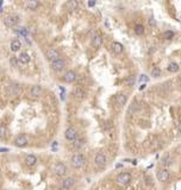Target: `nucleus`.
I'll list each match as a JSON object with an SVG mask.
<instances>
[{
  "label": "nucleus",
  "mask_w": 181,
  "mask_h": 190,
  "mask_svg": "<svg viewBox=\"0 0 181 190\" xmlns=\"http://www.w3.org/2000/svg\"><path fill=\"white\" fill-rule=\"evenodd\" d=\"M85 164H86V158H85L84 154L76 153V154L73 156L72 165H73V168H74V169H80V168H82Z\"/></svg>",
  "instance_id": "nucleus-1"
},
{
  "label": "nucleus",
  "mask_w": 181,
  "mask_h": 190,
  "mask_svg": "<svg viewBox=\"0 0 181 190\" xmlns=\"http://www.w3.org/2000/svg\"><path fill=\"white\" fill-rule=\"evenodd\" d=\"M6 92H7V94L10 95V96H19V95L22 94L23 89L21 84L18 83H11L7 86V88H6Z\"/></svg>",
  "instance_id": "nucleus-2"
},
{
  "label": "nucleus",
  "mask_w": 181,
  "mask_h": 190,
  "mask_svg": "<svg viewBox=\"0 0 181 190\" xmlns=\"http://www.w3.org/2000/svg\"><path fill=\"white\" fill-rule=\"evenodd\" d=\"M106 162H107V159H106L105 153L98 152V153L95 154V157H94V165H95L97 168L103 169V168L106 165Z\"/></svg>",
  "instance_id": "nucleus-3"
},
{
  "label": "nucleus",
  "mask_w": 181,
  "mask_h": 190,
  "mask_svg": "<svg viewBox=\"0 0 181 190\" xmlns=\"http://www.w3.org/2000/svg\"><path fill=\"white\" fill-rule=\"evenodd\" d=\"M45 56H46V58L50 61V62H52V61H56V59H58V58H61V55H60L58 50L55 49V48H50V49L46 50Z\"/></svg>",
  "instance_id": "nucleus-4"
},
{
  "label": "nucleus",
  "mask_w": 181,
  "mask_h": 190,
  "mask_svg": "<svg viewBox=\"0 0 181 190\" xmlns=\"http://www.w3.org/2000/svg\"><path fill=\"white\" fill-rule=\"evenodd\" d=\"M54 172H55L57 176H60V177H62V176H64L67 172H68V169H67L66 164H63V163H57V164L54 166Z\"/></svg>",
  "instance_id": "nucleus-5"
},
{
  "label": "nucleus",
  "mask_w": 181,
  "mask_h": 190,
  "mask_svg": "<svg viewBox=\"0 0 181 190\" xmlns=\"http://www.w3.org/2000/svg\"><path fill=\"white\" fill-rule=\"evenodd\" d=\"M117 182L119 183L120 185H126L129 184V183L131 182V175L128 174V172H122L118 175L117 177Z\"/></svg>",
  "instance_id": "nucleus-6"
},
{
  "label": "nucleus",
  "mask_w": 181,
  "mask_h": 190,
  "mask_svg": "<svg viewBox=\"0 0 181 190\" xmlns=\"http://www.w3.org/2000/svg\"><path fill=\"white\" fill-rule=\"evenodd\" d=\"M51 68H52V70H55V71H62L66 68V62L62 58L52 61V62H51Z\"/></svg>",
  "instance_id": "nucleus-7"
},
{
  "label": "nucleus",
  "mask_w": 181,
  "mask_h": 190,
  "mask_svg": "<svg viewBox=\"0 0 181 190\" xmlns=\"http://www.w3.org/2000/svg\"><path fill=\"white\" fill-rule=\"evenodd\" d=\"M43 93H44V89H43L41 86H38V84L32 86V87L30 88V95H31L32 98H39V96H42Z\"/></svg>",
  "instance_id": "nucleus-8"
},
{
  "label": "nucleus",
  "mask_w": 181,
  "mask_h": 190,
  "mask_svg": "<svg viewBox=\"0 0 181 190\" xmlns=\"http://www.w3.org/2000/svg\"><path fill=\"white\" fill-rule=\"evenodd\" d=\"M157 179L161 182V183H166V182H168L169 181V177H170V174L168 170H160L157 171Z\"/></svg>",
  "instance_id": "nucleus-9"
},
{
  "label": "nucleus",
  "mask_w": 181,
  "mask_h": 190,
  "mask_svg": "<svg viewBox=\"0 0 181 190\" xmlns=\"http://www.w3.org/2000/svg\"><path fill=\"white\" fill-rule=\"evenodd\" d=\"M64 137H66V139H68L69 141H73L78 137V131L75 130L74 127H68L66 130V132H64Z\"/></svg>",
  "instance_id": "nucleus-10"
},
{
  "label": "nucleus",
  "mask_w": 181,
  "mask_h": 190,
  "mask_svg": "<svg viewBox=\"0 0 181 190\" xmlns=\"http://www.w3.org/2000/svg\"><path fill=\"white\" fill-rule=\"evenodd\" d=\"M4 23L7 28H15L18 24V17L17 16H7L4 19Z\"/></svg>",
  "instance_id": "nucleus-11"
},
{
  "label": "nucleus",
  "mask_w": 181,
  "mask_h": 190,
  "mask_svg": "<svg viewBox=\"0 0 181 190\" xmlns=\"http://www.w3.org/2000/svg\"><path fill=\"white\" fill-rule=\"evenodd\" d=\"M76 73L75 71H73V70H69V71H67L64 75H63V80L66 81L67 83H72V82H74V81L76 80Z\"/></svg>",
  "instance_id": "nucleus-12"
},
{
  "label": "nucleus",
  "mask_w": 181,
  "mask_h": 190,
  "mask_svg": "<svg viewBox=\"0 0 181 190\" xmlns=\"http://www.w3.org/2000/svg\"><path fill=\"white\" fill-rule=\"evenodd\" d=\"M103 44V38H101V35H99V33H95L94 36L92 38V46L94 48V49H99L100 46Z\"/></svg>",
  "instance_id": "nucleus-13"
},
{
  "label": "nucleus",
  "mask_w": 181,
  "mask_h": 190,
  "mask_svg": "<svg viewBox=\"0 0 181 190\" xmlns=\"http://www.w3.org/2000/svg\"><path fill=\"white\" fill-rule=\"evenodd\" d=\"M73 95H74V98L76 100L81 101V100H84L86 98V92L82 89V88L78 87V88H75V89H74V92H73Z\"/></svg>",
  "instance_id": "nucleus-14"
},
{
  "label": "nucleus",
  "mask_w": 181,
  "mask_h": 190,
  "mask_svg": "<svg viewBox=\"0 0 181 190\" xmlns=\"http://www.w3.org/2000/svg\"><path fill=\"white\" fill-rule=\"evenodd\" d=\"M25 164L29 168H33L37 164V157L35 154H28L25 158Z\"/></svg>",
  "instance_id": "nucleus-15"
},
{
  "label": "nucleus",
  "mask_w": 181,
  "mask_h": 190,
  "mask_svg": "<svg viewBox=\"0 0 181 190\" xmlns=\"http://www.w3.org/2000/svg\"><path fill=\"white\" fill-rule=\"evenodd\" d=\"M28 144V139H26L25 135H18V137L15 139V145L18 147H24Z\"/></svg>",
  "instance_id": "nucleus-16"
},
{
  "label": "nucleus",
  "mask_w": 181,
  "mask_h": 190,
  "mask_svg": "<svg viewBox=\"0 0 181 190\" xmlns=\"http://www.w3.org/2000/svg\"><path fill=\"white\" fill-rule=\"evenodd\" d=\"M75 184V179L73 178V177H68V178H66V179H63V182H62V188L64 189V190H69V189H72V187Z\"/></svg>",
  "instance_id": "nucleus-17"
},
{
  "label": "nucleus",
  "mask_w": 181,
  "mask_h": 190,
  "mask_svg": "<svg viewBox=\"0 0 181 190\" xmlns=\"http://www.w3.org/2000/svg\"><path fill=\"white\" fill-rule=\"evenodd\" d=\"M17 59H18V62L21 63V64L25 65V64H28V63L30 62L31 57L29 56V53H26V52H22L21 55H19V57H17Z\"/></svg>",
  "instance_id": "nucleus-18"
},
{
  "label": "nucleus",
  "mask_w": 181,
  "mask_h": 190,
  "mask_svg": "<svg viewBox=\"0 0 181 190\" xmlns=\"http://www.w3.org/2000/svg\"><path fill=\"white\" fill-rule=\"evenodd\" d=\"M126 101H128V96H126L125 94H123V93H120V94H118L117 96H116V102H117V105L118 106H124L125 104H126Z\"/></svg>",
  "instance_id": "nucleus-19"
},
{
  "label": "nucleus",
  "mask_w": 181,
  "mask_h": 190,
  "mask_svg": "<svg viewBox=\"0 0 181 190\" xmlns=\"http://www.w3.org/2000/svg\"><path fill=\"white\" fill-rule=\"evenodd\" d=\"M38 6H39V1H38V0H28V1H26V9L30 10V11L37 10Z\"/></svg>",
  "instance_id": "nucleus-20"
},
{
  "label": "nucleus",
  "mask_w": 181,
  "mask_h": 190,
  "mask_svg": "<svg viewBox=\"0 0 181 190\" xmlns=\"http://www.w3.org/2000/svg\"><path fill=\"white\" fill-rule=\"evenodd\" d=\"M64 7L68 11H75L78 9V1L76 0H67Z\"/></svg>",
  "instance_id": "nucleus-21"
},
{
  "label": "nucleus",
  "mask_w": 181,
  "mask_h": 190,
  "mask_svg": "<svg viewBox=\"0 0 181 190\" xmlns=\"http://www.w3.org/2000/svg\"><path fill=\"white\" fill-rule=\"evenodd\" d=\"M84 146V139L81 138H75L74 140L72 141V147L74 148V150H79V148H81Z\"/></svg>",
  "instance_id": "nucleus-22"
},
{
  "label": "nucleus",
  "mask_w": 181,
  "mask_h": 190,
  "mask_svg": "<svg viewBox=\"0 0 181 190\" xmlns=\"http://www.w3.org/2000/svg\"><path fill=\"white\" fill-rule=\"evenodd\" d=\"M112 50L115 53H117V55H119V53H122L123 50H124V46L123 44H120L119 42H115L112 44Z\"/></svg>",
  "instance_id": "nucleus-23"
},
{
  "label": "nucleus",
  "mask_w": 181,
  "mask_h": 190,
  "mask_svg": "<svg viewBox=\"0 0 181 190\" xmlns=\"http://www.w3.org/2000/svg\"><path fill=\"white\" fill-rule=\"evenodd\" d=\"M21 48H22V43H21V40L19 39H13L12 42H11V50L13 52H16L18 50H21Z\"/></svg>",
  "instance_id": "nucleus-24"
},
{
  "label": "nucleus",
  "mask_w": 181,
  "mask_h": 190,
  "mask_svg": "<svg viewBox=\"0 0 181 190\" xmlns=\"http://www.w3.org/2000/svg\"><path fill=\"white\" fill-rule=\"evenodd\" d=\"M161 164H162L163 166H166V168H168L173 164V158L170 157V156H166V157L162 159V162H161Z\"/></svg>",
  "instance_id": "nucleus-25"
},
{
  "label": "nucleus",
  "mask_w": 181,
  "mask_h": 190,
  "mask_svg": "<svg viewBox=\"0 0 181 190\" xmlns=\"http://www.w3.org/2000/svg\"><path fill=\"white\" fill-rule=\"evenodd\" d=\"M179 69H180V67H179V64L175 63V62H172V63H169V65H168V71H170V73H178Z\"/></svg>",
  "instance_id": "nucleus-26"
},
{
  "label": "nucleus",
  "mask_w": 181,
  "mask_h": 190,
  "mask_svg": "<svg viewBox=\"0 0 181 190\" xmlns=\"http://www.w3.org/2000/svg\"><path fill=\"white\" fill-rule=\"evenodd\" d=\"M135 33H136V35H138V36H142L143 33H144V26L141 25V24L136 25L135 26Z\"/></svg>",
  "instance_id": "nucleus-27"
},
{
  "label": "nucleus",
  "mask_w": 181,
  "mask_h": 190,
  "mask_svg": "<svg viewBox=\"0 0 181 190\" xmlns=\"http://www.w3.org/2000/svg\"><path fill=\"white\" fill-rule=\"evenodd\" d=\"M6 135H7V128L3 125H0V139H4Z\"/></svg>",
  "instance_id": "nucleus-28"
},
{
  "label": "nucleus",
  "mask_w": 181,
  "mask_h": 190,
  "mask_svg": "<svg viewBox=\"0 0 181 190\" xmlns=\"http://www.w3.org/2000/svg\"><path fill=\"white\" fill-rule=\"evenodd\" d=\"M151 76L155 77V79L160 77V76H161V70L158 69V68H154V69L151 70Z\"/></svg>",
  "instance_id": "nucleus-29"
},
{
  "label": "nucleus",
  "mask_w": 181,
  "mask_h": 190,
  "mask_svg": "<svg viewBox=\"0 0 181 190\" xmlns=\"http://www.w3.org/2000/svg\"><path fill=\"white\" fill-rule=\"evenodd\" d=\"M19 32H21V35L25 38V39H28L29 38V33H28V29H25V28H21L19 29Z\"/></svg>",
  "instance_id": "nucleus-30"
},
{
  "label": "nucleus",
  "mask_w": 181,
  "mask_h": 190,
  "mask_svg": "<svg viewBox=\"0 0 181 190\" xmlns=\"http://www.w3.org/2000/svg\"><path fill=\"white\" fill-rule=\"evenodd\" d=\"M174 37V32L173 31H166L163 33V38L164 39H172Z\"/></svg>",
  "instance_id": "nucleus-31"
},
{
  "label": "nucleus",
  "mask_w": 181,
  "mask_h": 190,
  "mask_svg": "<svg viewBox=\"0 0 181 190\" xmlns=\"http://www.w3.org/2000/svg\"><path fill=\"white\" fill-rule=\"evenodd\" d=\"M17 63H18L17 57L12 56V57L10 58V64H11V67H12V68H16V67H17Z\"/></svg>",
  "instance_id": "nucleus-32"
},
{
  "label": "nucleus",
  "mask_w": 181,
  "mask_h": 190,
  "mask_svg": "<svg viewBox=\"0 0 181 190\" xmlns=\"http://www.w3.org/2000/svg\"><path fill=\"white\" fill-rule=\"evenodd\" d=\"M135 81H136L135 76H130L128 80H126V86H133L135 84Z\"/></svg>",
  "instance_id": "nucleus-33"
},
{
  "label": "nucleus",
  "mask_w": 181,
  "mask_h": 190,
  "mask_svg": "<svg viewBox=\"0 0 181 190\" xmlns=\"http://www.w3.org/2000/svg\"><path fill=\"white\" fill-rule=\"evenodd\" d=\"M149 25L150 26H156V22H155V19H154L152 17L149 18Z\"/></svg>",
  "instance_id": "nucleus-34"
},
{
  "label": "nucleus",
  "mask_w": 181,
  "mask_h": 190,
  "mask_svg": "<svg viewBox=\"0 0 181 190\" xmlns=\"http://www.w3.org/2000/svg\"><path fill=\"white\" fill-rule=\"evenodd\" d=\"M94 4H95V0H90V1H88V6H90V7L94 6Z\"/></svg>",
  "instance_id": "nucleus-35"
},
{
  "label": "nucleus",
  "mask_w": 181,
  "mask_h": 190,
  "mask_svg": "<svg viewBox=\"0 0 181 190\" xmlns=\"http://www.w3.org/2000/svg\"><path fill=\"white\" fill-rule=\"evenodd\" d=\"M9 148H0V152H7Z\"/></svg>",
  "instance_id": "nucleus-36"
},
{
  "label": "nucleus",
  "mask_w": 181,
  "mask_h": 190,
  "mask_svg": "<svg viewBox=\"0 0 181 190\" xmlns=\"http://www.w3.org/2000/svg\"><path fill=\"white\" fill-rule=\"evenodd\" d=\"M147 80H148V79L145 77V75H142V77H141V81H147Z\"/></svg>",
  "instance_id": "nucleus-37"
},
{
  "label": "nucleus",
  "mask_w": 181,
  "mask_h": 190,
  "mask_svg": "<svg viewBox=\"0 0 181 190\" xmlns=\"http://www.w3.org/2000/svg\"><path fill=\"white\" fill-rule=\"evenodd\" d=\"M1 5H3V0H0V13L3 12V7H1Z\"/></svg>",
  "instance_id": "nucleus-38"
},
{
  "label": "nucleus",
  "mask_w": 181,
  "mask_h": 190,
  "mask_svg": "<svg viewBox=\"0 0 181 190\" xmlns=\"http://www.w3.org/2000/svg\"><path fill=\"white\" fill-rule=\"evenodd\" d=\"M178 130H179V132L181 133V123H180V124L178 125Z\"/></svg>",
  "instance_id": "nucleus-39"
}]
</instances>
